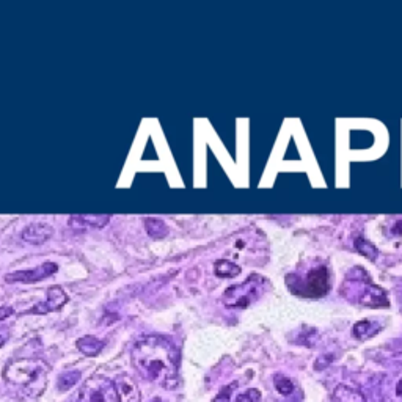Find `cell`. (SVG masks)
Masks as SVG:
<instances>
[{"label": "cell", "instance_id": "obj_1", "mask_svg": "<svg viewBox=\"0 0 402 402\" xmlns=\"http://www.w3.org/2000/svg\"><path fill=\"white\" fill-rule=\"evenodd\" d=\"M132 365L145 381L165 390L179 387V351L172 341L148 336L132 347Z\"/></svg>", "mask_w": 402, "mask_h": 402}, {"label": "cell", "instance_id": "obj_2", "mask_svg": "<svg viewBox=\"0 0 402 402\" xmlns=\"http://www.w3.org/2000/svg\"><path fill=\"white\" fill-rule=\"evenodd\" d=\"M51 374V366L39 358H21L5 366L3 378L11 388L28 398L42 394Z\"/></svg>", "mask_w": 402, "mask_h": 402}, {"label": "cell", "instance_id": "obj_3", "mask_svg": "<svg viewBox=\"0 0 402 402\" xmlns=\"http://www.w3.org/2000/svg\"><path fill=\"white\" fill-rule=\"evenodd\" d=\"M269 282L261 275H250L246 282L225 291L222 297L225 307L247 308L266 293Z\"/></svg>", "mask_w": 402, "mask_h": 402}, {"label": "cell", "instance_id": "obj_4", "mask_svg": "<svg viewBox=\"0 0 402 402\" xmlns=\"http://www.w3.org/2000/svg\"><path fill=\"white\" fill-rule=\"evenodd\" d=\"M232 258H239L248 263H261L264 259V237L258 231H242L232 237V246L226 252Z\"/></svg>", "mask_w": 402, "mask_h": 402}, {"label": "cell", "instance_id": "obj_5", "mask_svg": "<svg viewBox=\"0 0 402 402\" xmlns=\"http://www.w3.org/2000/svg\"><path fill=\"white\" fill-rule=\"evenodd\" d=\"M75 402H120L113 381L102 376H93L79 390Z\"/></svg>", "mask_w": 402, "mask_h": 402}, {"label": "cell", "instance_id": "obj_6", "mask_svg": "<svg viewBox=\"0 0 402 402\" xmlns=\"http://www.w3.org/2000/svg\"><path fill=\"white\" fill-rule=\"evenodd\" d=\"M288 286L295 294L305 297H319L329 293L330 288V275L325 267H316L311 269L304 277V282H294L288 278Z\"/></svg>", "mask_w": 402, "mask_h": 402}, {"label": "cell", "instance_id": "obj_7", "mask_svg": "<svg viewBox=\"0 0 402 402\" xmlns=\"http://www.w3.org/2000/svg\"><path fill=\"white\" fill-rule=\"evenodd\" d=\"M57 271H58L57 264L44 263L30 271H17L13 273H8V275L5 277V282L7 283H37V282H42V280L49 278L51 275H54Z\"/></svg>", "mask_w": 402, "mask_h": 402}, {"label": "cell", "instance_id": "obj_8", "mask_svg": "<svg viewBox=\"0 0 402 402\" xmlns=\"http://www.w3.org/2000/svg\"><path fill=\"white\" fill-rule=\"evenodd\" d=\"M68 302V294L60 286H51L48 289V299L44 304H38L32 308L33 314H48L52 311L62 310Z\"/></svg>", "mask_w": 402, "mask_h": 402}, {"label": "cell", "instance_id": "obj_9", "mask_svg": "<svg viewBox=\"0 0 402 402\" xmlns=\"http://www.w3.org/2000/svg\"><path fill=\"white\" fill-rule=\"evenodd\" d=\"M116 393H118L120 402H140L142 401V393L137 387V383L134 382V378L129 376H118L113 381Z\"/></svg>", "mask_w": 402, "mask_h": 402}, {"label": "cell", "instance_id": "obj_10", "mask_svg": "<svg viewBox=\"0 0 402 402\" xmlns=\"http://www.w3.org/2000/svg\"><path fill=\"white\" fill-rule=\"evenodd\" d=\"M52 232L54 230L48 223H32L22 231V239L28 244H33V246H42L52 237Z\"/></svg>", "mask_w": 402, "mask_h": 402}, {"label": "cell", "instance_id": "obj_11", "mask_svg": "<svg viewBox=\"0 0 402 402\" xmlns=\"http://www.w3.org/2000/svg\"><path fill=\"white\" fill-rule=\"evenodd\" d=\"M109 215H74L69 220V225L74 230H89V228H104L109 223Z\"/></svg>", "mask_w": 402, "mask_h": 402}, {"label": "cell", "instance_id": "obj_12", "mask_svg": "<svg viewBox=\"0 0 402 402\" xmlns=\"http://www.w3.org/2000/svg\"><path fill=\"white\" fill-rule=\"evenodd\" d=\"M104 346H106V342L98 340L95 336H84L77 341V349L86 357H95V355L102 351Z\"/></svg>", "mask_w": 402, "mask_h": 402}, {"label": "cell", "instance_id": "obj_13", "mask_svg": "<svg viewBox=\"0 0 402 402\" xmlns=\"http://www.w3.org/2000/svg\"><path fill=\"white\" fill-rule=\"evenodd\" d=\"M214 273L222 278L237 277L239 273H241V267L232 263V261L219 259V261H215V264H214Z\"/></svg>", "mask_w": 402, "mask_h": 402}, {"label": "cell", "instance_id": "obj_14", "mask_svg": "<svg viewBox=\"0 0 402 402\" xmlns=\"http://www.w3.org/2000/svg\"><path fill=\"white\" fill-rule=\"evenodd\" d=\"M145 228H147V232L153 239H164L168 235V226L164 220L156 217L145 219Z\"/></svg>", "mask_w": 402, "mask_h": 402}, {"label": "cell", "instance_id": "obj_15", "mask_svg": "<svg viewBox=\"0 0 402 402\" xmlns=\"http://www.w3.org/2000/svg\"><path fill=\"white\" fill-rule=\"evenodd\" d=\"M335 398L340 402H366L365 396L358 390L349 388L346 385H340L335 390Z\"/></svg>", "mask_w": 402, "mask_h": 402}, {"label": "cell", "instance_id": "obj_16", "mask_svg": "<svg viewBox=\"0 0 402 402\" xmlns=\"http://www.w3.org/2000/svg\"><path fill=\"white\" fill-rule=\"evenodd\" d=\"M79 371H69V372H63V374L58 377V388L60 392H66V390L73 388L75 383L79 382Z\"/></svg>", "mask_w": 402, "mask_h": 402}, {"label": "cell", "instance_id": "obj_17", "mask_svg": "<svg viewBox=\"0 0 402 402\" xmlns=\"http://www.w3.org/2000/svg\"><path fill=\"white\" fill-rule=\"evenodd\" d=\"M275 388L278 390V393H282L284 396H288L294 392V385L293 382L289 381L288 377L284 376H277L275 377Z\"/></svg>", "mask_w": 402, "mask_h": 402}, {"label": "cell", "instance_id": "obj_18", "mask_svg": "<svg viewBox=\"0 0 402 402\" xmlns=\"http://www.w3.org/2000/svg\"><path fill=\"white\" fill-rule=\"evenodd\" d=\"M261 399V393L258 390H248L246 393H241L236 398V402H258Z\"/></svg>", "mask_w": 402, "mask_h": 402}, {"label": "cell", "instance_id": "obj_19", "mask_svg": "<svg viewBox=\"0 0 402 402\" xmlns=\"http://www.w3.org/2000/svg\"><path fill=\"white\" fill-rule=\"evenodd\" d=\"M236 387H237V383L235 382V383H231V385H228L226 388L220 390V394L214 399V402H230V396L232 393V388H236Z\"/></svg>", "mask_w": 402, "mask_h": 402}, {"label": "cell", "instance_id": "obj_20", "mask_svg": "<svg viewBox=\"0 0 402 402\" xmlns=\"http://www.w3.org/2000/svg\"><path fill=\"white\" fill-rule=\"evenodd\" d=\"M10 338V329L8 327H0V349L7 345Z\"/></svg>", "mask_w": 402, "mask_h": 402}, {"label": "cell", "instance_id": "obj_21", "mask_svg": "<svg viewBox=\"0 0 402 402\" xmlns=\"http://www.w3.org/2000/svg\"><path fill=\"white\" fill-rule=\"evenodd\" d=\"M11 314H13V308L11 307H0V322L5 320L7 318H10Z\"/></svg>", "mask_w": 402, "mask_h": 402}, {"label": "cell", "instance_id": "obj_22", "mask_svg": "<svg viewBox=\"0 0 402 402\" xmlns=\"http://www.w3.org/2000/svg\"><path fill=\"white\" fill-rule=\"evenodd\" d=\"M396 394H398L399 398H402V378L398 382V385H396Z\"/></svg>", "mask_w": 402, "mask_h": 402}, {"label": "cell", "instance_id": "obj_23", "mask_svg": "<svg viewBox=\"0 0 402 402\" xmlns=\"http://www.w3.org/2000/svg\"><path fill=\"white\" fill-rule=\"evenodd\" d=\"M154 402H162V401H154Z\"/></svg>", "mask_w": 402, "mask_h": 402}]
</instances>
